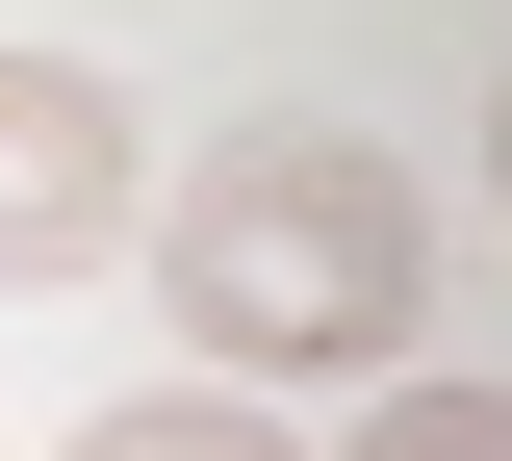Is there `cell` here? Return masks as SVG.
<instances>
[{
	"mask_svg": "<svg viewBox=\"0 0 512 461\" xmlns=\"http://www.w3.org/2000/svg\"><path fill=\"white\" fill-rule=\"evenodd\" d=\"M128 231V103L77 52H0V308H26V282H77Z\"/></svg>",
	"mask_w": 512,
	"mask_h": 461,
	"instance_id": "obj_2",
	"label": "cell"
},
{
	"mask_svg": "<svg viewBox=\"0 0 512 461\" xmlns=\"http://www.w3.org/2000/svg\"><path fill=\"white\" fill-rule=\"evenodd\" d=\"M333 461H512V385H359Z\"/></svg>",
	"mask_w": 512,
	"mask_h": 461,
	"instance_id": "obj_4",
	"label": "cell"
},
{
	"mask_svg": "<svg viewBox=\"0 0 512 461\" xmlns=\"http://www.w3.org/2000/svg\"><path fill=\"white\" fill-rule=\"evenodd\" d=\"M487 180H512V103H487Z\"/></svg>",
	"mask_w": 512,
	"mask_h": 461,
	"instance_id": "obj_5",
	"label": "cell"
},
{
	"mask_svg": "<svg viewBox=\"0 0 512 461\" xmlns=\"http://www.w3.org/2000/svg\"><path fill=\"white\" fill-rule=\"evenodd\" d=\"M154 308H180L205 385H410V308H436V231L359 129H231L154 205Z\"/></svg>",
	"mask_w": 512,
	"mask_h": 461,
	"instance_id": "obj_1",
	"label": "cell"
},
{
	"mask_svg": "<svg viewBox=\"0 0 512 461\" xmlns=\"http://www.w3.org/2000/svg\"><path fill=\"white\" fill-rule=\"evenodd\" d=\"M52 461H308V436H282L256 385H128V410H77Z\"/></svg>",
	"mask_w": 512,
	"mask_h": 461,
	"instance_id": "obj_3",
	"label": "cell"
}]
</instances>
